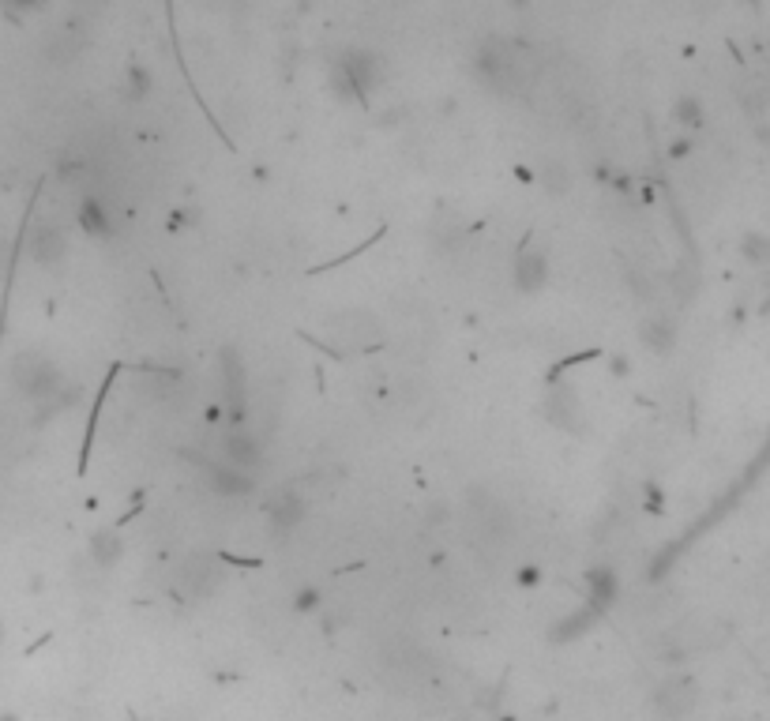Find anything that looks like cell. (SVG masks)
I'll return each mask as SVG.
<instances>
[{"instance_id":"1","label":"cell","mask_w":770,"mask_h":721,"mask_svg":"<svg viewBox=\"0 0 770 721\" xmlns=\"http://www.w3.org/2000/svg\"><path fill=\"white\" fill-rule=\"evenodd\" d=\"M767 252L770 248L763 245V237H748V256H752V260H767Z\"/></svg>"}]
</instances>
